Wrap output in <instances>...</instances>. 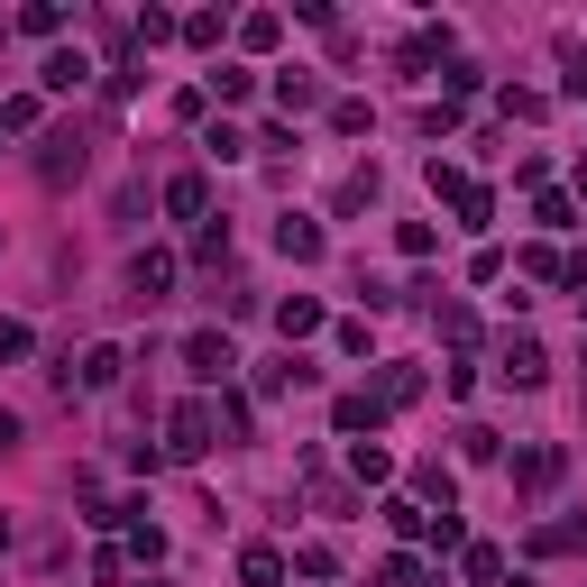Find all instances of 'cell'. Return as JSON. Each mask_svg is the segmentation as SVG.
<instances>
[{
	"mask_svg": "<svg viewBox=\"0 0 587 587\" xmlns=\"http://www.w3.org/2000/svg\"><path fill=\"white\" fill-rule=\"evenodd\" d=\"M212 441H221L212 404H202V395H184V404H174V414H166V459H202Z\"/></svg>",
	"mask_w": 587,
	"mask_h": 587,
	"instance_id": "1",
	"label": "cell"
},
{
	"mask_svg": "<svg viewBox=\"0 0 587 587\" xmlns=\"http://www.w3.org/2000/svg\"><path fill=\"white\" fill-rule=\"evenodd\" d=\"M83 166H92L83 129H46V138H37V174H46V184H74V174H83Z\"/></svg>",
	"mask_w": 587,
	"mask_h": 587,
	"instance_id": "2",
	"label": "cell"
},
{
	"mask_svg": "<svg viewBox=\"0 0 587 587\" xmlns=\"http://www.w3.org/2000/svg\"><path fill=\"white\" fill-rule=\"evenodd\" d=\"M560 469H569V450H560V441L515 450V487H523V496H551V487H560Z\"/></svg>",
	"mask_w": 587,
	"mask_h": 587,
	"instance_id": "3",
	"label": "cell"
},
{
	"mask_svg": "<svg viewBox=\"0 0 587 587\" xmlns=\"http://www.w3.org/2000/svg\"><path fill=\"white\" fill-rule=\"evenodd\" d=\"M184 368L202 376V386H229V368H239V349H229L221 330H193V340H184Z\"/></svg>",
	"mask_w": 587,
	"mask_h": 587,
	"instance_id": "4",
	"label": "cell"
},
{
	"mask_svg": "<svg viewBox=\"0 0 587 587\" xmlns=\"http://www.w3.org/2000/svg\"><path fill=\"white\" fill-rule=\"evenodd\" d=\"M505 376H515V386H542V376H551V359H542L532 330H505Z\"/></svg>",
	"mask_w": 587,
	"mask_h": 587,
	"instance_id": "5",
	"label": "cell"
},
{
	"mask_svg": "<svg viewBox=\"0 0 587 587\" xmlns=\"http://www.w3.org/2000/svg\"><path fill=\"white\" fill-rule=\"evenodd\" d=\"M166 285H174V258H166V248H138V258H129V294H138V303H157Z\"/></svg>",
	"mask_w": 587,
	"mask_h": 587,
	"instance_id": "6",
	"label": "cell"
},
{
	"mask_svg": "<svg viewBox=\"0 0 587 587\" xmlns=\"http://www.w3.org/2000/svg\"><path fill=\"white\" fill-rule=\"evenodd\" d=\"M275 248H285L294 267H313V258H321V221H303V212H294V221H275Z\"/></svg>",
	"mask_w": 587,
	"mask_h": 587,
	"instance_id": "7",
	"label": "cell"
},
{
	"mask_svg": "<svg viewBox=\"0 0 587 587\" xmlns=\"http://www.w3.org/2000/svg\"><path fill=\"white\" fill-rule=\"evenodd\" d=\"M239 578H248V587H285V551L248 542V551H239Z\"/></svg>",
	"mask_w": 587,
	"mask_h": 587,
	"instance_id": "8",
	"label": "cell"
},
{
	"mask_svg": "<svg viewBox=\"0 0 587 587\" xmlns=\"http://www.w3.org/2000/svg\"><path fill=\"white\" fill-rule=\"evenodd\" d=\"M330 422H340V431H376V422H386V404H376V395H340V404H330Z\"/></svg>",
	"mask_w": 587,
	"mask_h": 587,
	"instance_id": "9",
	"label": "cell"
},
{
	"mask_svg": "<svg viewBox=\"0 0 587 587\" xmlns=\"http://www.w3.org/2000/svg\"><path fill=\"white\" fill-rule=\"evenodd\" d=\"M37 74H46V92H83V83H92V65L74 56V46H65V56H46Z\"/></svg>",
	"mask_w": 587,
	"mask_h": 587,
	"instance_id": "10",
	"label": "cell"
},
{
	"mask_svg": "<svg viewBox=\"0 0 587 587\" xmlns=\"http://www.w3.org/2000/svg\"><path fill=\"white\" fill-rule=\"evenodd\" d=\"M202 202H212V193H202V174H166V212L174 221H202Z\"/></svg>",
	"mask_w": 587,
	"mask_h": 587,
	"instance_id": "11",
	"label": "cell"
},
{
	"mask_svg": "<svg viewBox=\"0 0 587 587\" xmlns=\"http://www.w3.org/2000/svg\"><path fill=\"white\" fill-rule=\"evenodd\" d=\"M275 330H285V340H313V330H321V303H313V294H294L285 313H275Z\"/></svg>",
	"mask_w": 587,
	"mask_h": 587,
	"instance_id": "12",
	"label": "cell"
},
{
	"mask_svg": "<svg viewBox=\"0 0 587 587\" xmlns=\"http://www.w3.org/2000/svg\"><path fill=\"white\" fill-rule=\"evenodd\" d=\"M83 386H92V395H111V386H120V349H111V340L83 349Z\"/></svg>",
	"mask_w": 587,
	"mask_h": 587,
	"instance_id": "13",
	"label": "cell"
},
{
	"mask_svg": "<svg viewBox=\"0 0 587 587\" xmlns=\"http://www.w3.org/2000/svg\"><path fill=\"white\" fill-rule=\"evenodd\" d=\"M587 542V523H542L532 532V560H560V551H578Z\"/></svg>",
	"mask_w": 587,
	"mask_h": 587,
	"instance_id": "14",
	"label": "cell"
},
{
	"mask_svg": "<svg viewBox=\"0 0 587 587\" xmlns=\"http://www.w3.org/2000/svg\"><path fill=\"white\" fill-rule=\"evenodd\" d=\"M414 395H422V368H386V386H376V404H386V414H404Z\"/></svg>",
	"mask_w": 587,
	"mask_h": 587,
	"instance_id": "15",
	"label": "cell"
},
{
	"mask_svg": "<svg viewBox=\"0 0 587 587\" xmlns=\"http://www.w3.org/2000/svg\"><path fill=\"white\" fill-rule=\"evenodd\" d=\"M349 469H359V487H386V477H395V459L376 450V441H359V450H349Z\"/></svg>",
	"mask_w": 587,
	"mask_h": 587,
	"instance_id": "16",
	"label": "cell"
},
{
	"mask_svg": "<svg viewBox=\"0 0 587 587\" xmlns=\"http://www.w3.org/2000/svg\"><path fill=\"white\" fill-rule=\"evenodd\" d=\"M212 422H221V431H239V441H248V422H258V404H248V395H229V386H221V404H212Z\"/></svg>",
	"mask_w": 587,
	"mask_h": 587,
	"instance_id": "17",
	"label": "cell"
},
{
	"mask_svg": "<svg viewBox=\"0 0 587 587\" xmlns=\"http://www.w3.org/2000/svg\"><path fill=\"white\" fill-rule=\"evenodd\" d=\"M459 569H469L477 587H496V578H505V551H487V542H469V551H459Z\"/></svg>",
	"mask_w": 587,
	"mask_h": 587,
	"instance_id": "18",
	"label": "cell"
},
{
	"mask_svg": "<svg viewBox=\"0 0 587 587\" xmlns=\"http://www.w3.org/2000/svg\"><path fill=\"white\" fill-rule=\"evenodd\" d=\"M450 202H459V229H487V212H496V202H487V184H459Z\"/></svg>",
	"mask_w": 587,
	"mask_h": 587,
	"instance_id": "19",
	"label": "cell"
},
{
	"mask_svg": "<svg viewBox=\"0 0 587 587\" xmlns=\"http://www.w3.org/2000/svg\"><path fill=\"white\" fill-rule=\"evenodd\" d=\"M174 37V19L166 10H147V19H129V46H138V56H147V46H166Z\"/></svg>",
	"mask_w": 587,
	"mask_h": 587,
	"instance_id": "20",
	"label": "cell"
},
{
	"mask_svg": "<svg viewBox=\"0 0 587 587\" xmlns=\"http://www.w3.org/2000/svg\"><path fill=\"white\" fill-rule=\"evenodd\" d=\"M19 129H37V92H19V101H0V138H19Z\"/></svg>",
	"mask_w": 587,
	"mask_h": 587,
	"instance_id": "21",
	"label": "cell"
},
{
	"mask_svg": "<svg viewBox=\"0 0 587 587\" xmlns=\"http://www.w3.org/2000/svg\"><path fill=\"white\" fill-rule=\"evenodd\" d=\"M19 29H29V37H56L65 10H56V0H29V10H19Z\"/></svg>",
	"mask_w": 587,
	"mask_h": 587,
	"instance_id": "22",
	"label": "cell"
},
{
	"mask_svg": "<svg viewBox=\"0 0 587 587\" xmlns=\"http://www.w3.org/2000/svg\"><path fill=\"white\" fill-rule=\"evenodd\" d=\"M275 101H285V111H313L321 83H313V74H285V83H275Z\"/></svg>",
	"mask_w": 587,
	"mask_h": 587,
	"instance_id": "23",
	"label": "cell"
},
{
	"mask_svg": "<svg viewBox=\"0 0 587 587\" xmlns=\"http://www.w3.org/2000/svg\"><path fill=\"white\" fill-rule=\"evenodd\" d=\"M193 258H202V267H221V258H229V221H202V239H193Z\"/></svg>",
	"mask_w": 587,
	"mask_h": 587,
	"instance_id": "24",
	"label": "cell"
},
{
	"mask_svg": "<svg viewBox=\"0 0 587 587\" xmlns=\"http://www.w3.org/2000/svg\"><path fill=\"white\" fill-rule=\"evenodd\" d=\"M212 92H221V101H248V92H258V74H248V65H221Z\"/></svg>",
	"mask_w": 587,
	"mask_h": 587,
	"instance_id": "25",
	"label": "cell"
},
{
	"mask_svg": "<svg viewBox=\"0 0 587 587\" xmlns=\"http://www.w3.org/2000/svg\"><path fill=\"white\" fill-rule=\"evenodd\" d=\"M376 587H422V560H414V551H395L386 569H376Z\"/></svg>",
	"mask_w": 587,
	"mask_h": 587,
	"instance_id": "26",
	"label": "cell"
},
{
	"mask_svg": "<svg viewBox=\"0 0 587 587\" xmlns=\"http://www.w3.org/2000/svg\"><path fill=\"white\" fill-rule=\"evenodd\" d=\"M368 120H376L368 101H340V111H330V129H340V138H368Z\"/></svg>",
	"mask_w": 587,
	"mask_h": 587,
	"instance_id": "27",
	"label": "cell"
},
{
	"mask_svg": "<svg viewBox=\"0 0 587 587\" xmlns=\"http://www.w3.org/2000/svg\"><path fill=\"white\" fill-rule=\"evenodd\" d=\"M523 275H532V285H551V275H560V285H569V267H560L551 248H523Z\"/></svg>",
	"mask_w": 587,
	"mask_h": 587,
	"instance_id": "28",
	"label": "cell"
},
{
	"mask_svg": "<svg viewBox=\"0 0 587 587\" xmlns=\"http://www.w3.org/2000/svg\"><path fill=\"white\" fill-rule=\"evenodd\" d=\"M239 37H248V46H275V37H285V19L258 10V19H239Z\"/></svg>",
	"mask_w": 587,
	"mask_h": 587,
	"instance_id": "29",
	"label": "cell"
},
{
	"mask_svg": "<svg viewBox=\"0 0 587 587\" xmlns=\"http://www.w3.org/2000/svg\"><path fill=\"white\" fill-rule=\"evenodd\" d=\"M294 569H303V578H330L340 560H330V542H303V551H294Z\"/></svg>",
	"mask_w": 587,
	"mask_h": 587,
	"instance_id": "30",
	"label": "cell"
},
{
	"mask_svg": "<svg viewBox=\"0 0 587 587\" xmlns=\"http://www.w3.org/2000/svg\"><path fill=\"white\" fill-rule=\"evenodd\" d=\"M174 37H193V46H221V10H193V19H184Z\"/></svg>",
	"mask_w": 587,
	"mask_h": 587,
	"instance_id": "31",
	"label": "cell"
},
{
	"mask_svg": "<svg viewBox=\"0 0 587 587\" xmlns=\"http://www.w3.org/2000/svg\"><path fill=\"white\" fill-rule=\"evenodd\" d=\"M29 349H37V340H29V321H0V359H29Z\"/></svg>",
	"mask_w": 587,
	"mask_h": 587,
	"instance_id": "32",
	"label": "cell"
},
{
	"mask_svg": "<svg viewBox=\"0 0 587 587\" xmlns=\"http://www.w3.org/2000/svg\"><path fill=\"white\" fill-rule=\"evenodd\" d=\"M569 92L587 101V46H569Z\"/></svg>",
	"mask_w": 587,
	"mask_h": 587,
	"instance_id": "33",
	"label": "cell"
},
{
	"mask_svg": "<svg viewBox=\"0 0 587 587\" xmlns=\"http://www.w3.org/2000/svg\"><path fill=\"white\" fill-rule=\"evenodd\" d=\"M0 450H19V414H10V404H0Z\"/></svg>",
	"mask_w": 587,
	"mask_h": 587,
	"instance_id": "34",
	"label": "cell"
},
{
	"mask_svg": "<svg viewBox=\"0 0 587 587\" xmlns=\"http://www.w3.org/2000/svg\"><path fill=\"white\" fill-rule=\"evenodd\" d=\"M496 587H532V578H496Z\"/></svg>",
	"mask_w": 587,
	"mask_h": 587,
	"instance_id": "35",
	"label": "cell"
},
{
	"mask_svg": "<svg viewBox=\"0 0 587 587\" xmlns=\"http://www.w3.org/2000/svg\"><path fill=\"white\" fill-rule=\"evenodd\" d=\"M147 587H157V578H147Z\"/></svg>",
	"mask_w": 587,
	"mask_h": 587,
	"instance_id": "36",
	"label": "cell"
}]
</instances>
